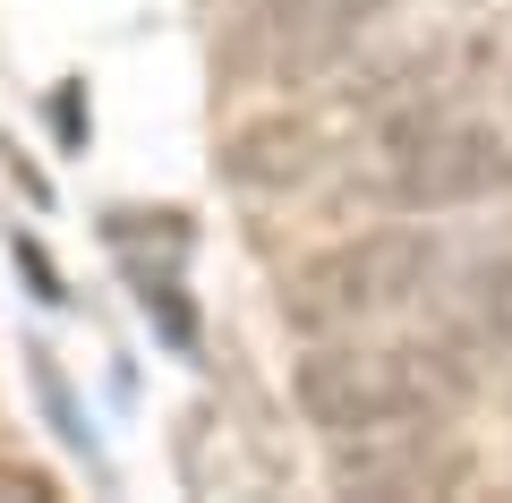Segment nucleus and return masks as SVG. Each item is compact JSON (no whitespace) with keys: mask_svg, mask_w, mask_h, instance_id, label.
<instances>
[{"mask_svg":"<svg viewBox=\"0 0 512 503\" xmlns=\"http://www.w3.org/2000/svg\"><path fill=\"white\" fill-rule=\"evenodd\" d=\"M478 384V359L453 333H419V342H325L299 359L291 393L308 427L325 435H367L402 427V418H453Z\"/></svg>","mask_w":512,"mask_h":503,"instance_id":"obj_1","label":"nucleus"},{"mask_svg":"<svg viewBox=\"0 0 512 503\" xmlns=\"http://www.w3.org/2000/svg\"><path fill=\"white\" fill-rule=\"evenodd\" d=\"M367 188L402 214H453V205H487L512 188V128L470 120L444 103H419L402 120L367 128Z\"/></svg>","mask_w":512,"mask_h":503,"instance_id":"obj_2","label":"nucleus"},{"mask_svg":"<svg viewBox=\"0 0 512 503\" xmlns=\"http://www.w3.org/2000/svg\"><path fill=\"white\" fill-rule=\"evenodd\" d=\"M444 273V248L427 231H410V222H393V231H359L342 239V248L308 256V265L291 273V324L299 333H359V324L376 316H402L410 299H427Z\"/></svg>","mask_w":512,"mask_h":503,"instance_id":"obj_3","label":"nucleus"},{"mask_svg":"<svg viewBox=\"0 0 512 503\" xmlns=\"http://www.w3.org/2000/svg\"><path fill=\"white\" fill-rule=\"evenodd\" d=\"M470 478V452L444 444L436 418H402V427L333 435V486L367 503H410V495H453Z\"/></svg>","mask_w":512,"mask_h":503,"instance_id":"obj_4","label":"nucleus"},{"mask_svg":"<svg viewBox=\"0 0 512 503\" xmlns=\"http://www.w3.org/2000/svg\"><path fill=\"white\" fill-rule=\"evenodd\" d=\"M444 316H453V342L478 359H512V248H487L453 273L444 290Z\"/></svg>","mask_w":512,"mask_h":503,"instance_id":"obj_5","label":"nucleus"},{"mask_svg":"<svg viewBox=\"0 0 512 503\" xmlns=\"http://www.w3.org/2000/svg\"><path fill=\"white\" fill-rule=\"evenodd\" d=\"M316 154H325V137H316L308 120H291V111H274V120H248L222 145V171H231L239 188H299L316 171Z\"/></svg>","mask_w":512,"mask_h":503,"instance_id":"obj_6","label":"nucleus"},{"mask_svg":"<svg viewBox=\"0 0 512 503\" xmlns=\"http://www.w3.org/2000/svg\"><path fill=\"white\" fill-rule=\"evenodd\" d=\"M367 9H384V0H282L274 60H282V69H333V60L359 43Z\"/></svg>","mask_w":512,"mask_h":503,"instance_id":"obj_7","label":"nucleus"},{"mask_svg":"<svg viewBox=\"0 0 512 503\" xmlns=\"http://www.w3.org/2000/svg\"><path fill=\"white\" fill-rule=\"evenodd\" d=\"M0 503H52V478H43V469L0 461Z\"/></svg>","mask_w":512,"mask_h":503,"instance_id":"obj_8","label":"nucleus"},{"mask_svg":"<svg viewBox=\"0 0 512 503\" xmlns=\"http://www.w3.org/2000/svg\"><path fill=\"white\" fill-rule=\"evenodd\" d=\"M478 9H512V0H478Z\"/></svg>","mask_w":512,"mask_h":503,"instance_id":"obj_9","label":"nucleus"}]
</instances>
